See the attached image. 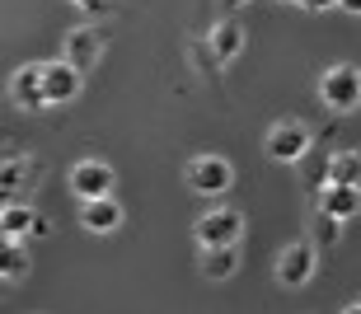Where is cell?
Masks as SVG:
<instances>
[{"label":"cell","instance_id":"obj_1","mask_svg":"<svg viewBox=\"0 0 361 314\" xmlns=\"http://www.w3.org/2000/svg\"><path fill=\"white\" fill-rule=\"evenodd\" d=\"M319 99H324V108H334V113H357L361 108V66H352V61L329 66L319 75Z\"/></svg>","mask_w":361,"mask_h":314},{"label":"cell","instance_id":"obj_2","mask_svg":"<svg viewBox=\"0 0 361 314\" xmlns=\"http://www.w3.org/2000/svg\"><path fill=\"white\" fill-rule=\"evenodd\" d=\"M192 234H197V249H240L244 216L235 211V206H212V211H202V216H197Z\"/></svg>","mask_w":361,"mask_h":314},{"label":"cell","instance_id":"obj_3","mask_svg":"<svg viewBox=\"0 0 361 314\" xmlns=\"http://www.w3.org/2000/svg\"><path fill=\"white\" fill-rule=\"evenodd\" d=\"M183 183L197 197H221V192L235 188V169H230L226 155H192L183 164Z\"/></svg>","mask_w":361,"mask_h":314},{"label":"cell","instance_id":"obj_4","mask_svg":"<svg viewBox=\"0 0 361 314\" xmlns=\"http://www.w3.org/2000/svg\"><path fill=\"white\" fill-rule=\"evenodd\" d=\"M277 282L281 287H291V291H300V287H310L314 282V272H319V249L310 244V239H295V244H286L277 253Z\"/></svg>","mask_w":361,"mask_h":314},{"label":"cell","instance_id":"obj_5","mask_svg":"<svg viewBox=\"0 0 361 314\" xmlns=\"http://www.w3.org/2000/svg\"><path fill=\"white\" fill-rule=\"evenodd\" d=\"M113 164L104 160H75L71 164V178H66V188L80 197V202H99V197H113Z\"/></svg>","mask_w":361,"mask_h":314},{"label":"cell","instance_id":"obj_6","mask_svg":"<svg viewBox=\"0 0 361 314\" xmlns=\"http://www.w3.org/2000/svg\"><path fill=\"white\" fill-rule=\"evenodd\" d=\"M263 151H268V160H277V164H295V160L310 155V132L300 123H277L268 137H263Z\"/></svg>","mask_w":361,"mask_h":314},{"label":"cell","instance_id":"obj_7","mask_svg":"<svg viewBox=\"0 0 361 314\" xmlns=\"http://www.w3.org/2000/svg\"><path fill=\"white\" fill-rule=\"evenodd\" d=\"M10 103L24 113H42L47 108V89H42V61H24L10 75Z\"/></svg>","mask_w":361,"mask_h":314},{"label":"cell","instance_id":"obj_8","mask_svg":"<svg viewBox=\"0 0 361 314\" xmlns=\"http://www.w3.org/2000/svg\"><path fill=\"white\" fill-rule=\"evenodd\" d=\"M80 84H85V75L71 61H42V89H47V108H56V103H71V99L80 94Z\"/></svg>","mask_w":361,"mask_h":314},{"label":"cell","instance_id":"obj_9","mask_svg":"<svg viewBox=\"0 0 361 314\" xmlns=\"http://www.w3.org/2000/svg\"><path fill=\"white\" fill-rule=\"evenodd\" d=\"M42 174V164L24 151H5V164H0V192H5V202H14L24 188H33V178Z\"/></svg>","mask_w":361,"mask_h":314},{"label":"cell","instance_id":"obj_10","mask_svg":"<svg viewBox=\"0 0 361 314\" xmlns=\"http://www.w3.org/2000/svg\"><path fill=\"white\" fill-rule=\"evenodd\" d=\"M99 56H104V33H99V28H71L66 33V47H61V61H71V66L80 70H90L94 61H99Z\"/></svg>","mask_w":361,"mask_h":314},{"label":"cell","instance_id":"obj_11","mask_svg":"<svg viewBox=\"0 0 361 314\" xmlns=\"http://www.w3.org/2000/svg\"><path fill=\"white\" fill-rule=\"evenodd\" d=\"M80 225L90 234H113L122 225V202L118 197H99V202H80Z\"/></svg>","mask_w":361,"mask_h":314},{"label":"cell","instance_id":"obj_12","mask_svg":"<svg viewBox=\"0 0 361 314\" xmlns=\"http://www.w3.org/2000/svg\"><path fill=\"white\" fill-rule=\"evenodd\" d=\"M319 211H329V216H338V220H352L361 211V188H352V183H324L319 188Z\"/></svg>","mask_w":361,"mask_h":314},{"label":"cell","instance_id":"obj_13","mask_svg":"<svg viewBox=\"0 0 361 314\" xmlns=\"http://www.w3.org/2000/svg\"><path fill=\"white\" fill-rule=\"evenodd\" d=\"M240 52H244V28L235 24V19H221V24L212 28V61L216 66H230Z\"/></svg>","mask_w":361,"mask_h":314},{"label":"cell","instance_id":"obj_14","mask_svg":"<svg viewBox=\"0 0 361 314\" xmlns=\"http://www.w3.org/2000/svg\"><path fill=\"white\" fill-rule=\"evenodd\" d=\"M197 272L207 277V282H230V277L240 272V249H202Z\"/></svg>","mask_w":361,"mask_h":314},{"label":"cell","instance_id":"obj_15","mask_svg":"<svg viewBox=\"0 0 361 314\" xmlns=\"http://www.w3.org/2000/svg\"><path fill=\"white\" fill-rule=\"evenodd\" d=\"M33 225H38V211H33V206L5 202V211H0V234H5V239H28Z\"/></svg>","mask_w":361,"mask_h":314},{"label":"cell","instance_id":"obj_16","mask_svg":"<svg viewBox=\"0 0 361 314\" xmlns=\"http://www.w3.org/2000/svg\"><path fill=\"white\" fill-rule=\"evenodd\" d=\"M324 183H352V188H361V155L357 151L329 155V164H324Z\"/></svg>","mask_w":361,"mask_h":314},{"label":"cell","instance_id":"obj_17","mask_svg":"<svg viewBox=\"0 0 361 314\" xmlns=\"http://www.w3.org/2000/svg\"><path fill=\"white\" fill-rule=\"evenodd\" d=\"M0 272H5V282H24L28 277V244L24 239H5V249H0Z\"/></svg>","mask_w":361,"mask_h":314},{"label":"cell","instance_id":"obj_18","mask_svg":"<svg viewBox=\"0 0 361 314\" xmlns=\"http://www.w3.org/2000/svg\"><path fill=\"white\" fill-rule=\"evenodd\" d=\"M338 239H343V220L329 216V211H314V216H310V244L324 253V249H334Z\"/></svg>","mask_w":361,"mask_h":314},{"label":"cell","instance_id":"obj_19","mask_svg":"<svg viewBox=\"0 0 361 314\" xmlns=\"http://www.w3.org/2000/svg\"><path fill=\"white\" fill-rule=\"evenodd\" d=\"M75 5H80L85 14H113L118 10V0H75Z\"/></svg>","mask_w":361,"mask_h":314},{"label":"cell","instance_id":"obj_20","mask_svg":"<svg viewBox=\"0 0 361 314\" xmlns=\"http://www.w3.org/2000/svg\"><path fill=\"white\" fill-rule=\"evenodd\" d=\"M300 10H310V14H319V10H338V0H295Z\"/></svg>","mask_w":361,"mask_h":314},{"label":"cell","instance_id":"obj_21","mask_svg":"<svg viewBox=\"0 0 361 314\" xmlns=\"http://www.w3.org/2000/svg\"><path fill=\"white\" fill-rule=\"evenodd\" d=\"M47 234H52V220L38 216V225H33V239H47Z\"/></svg>","mask_w":361,"mask_h":314},{"label":"cell","instance_id":"obj_22","mask_svg":"<svg viewBox=\"0 0 361 314\" xmlns=\"http://www.w3.org/2000/svg\"><path fill=\"white\" fill-rule=\"evenodd\" d=\"M338 10H348V14H361V0H338Z\"/></svg>","mask_w":361,"mask_h":314},{"label":"cell","instance_id":"obj_23","mask_svg":"<svg viewBox=\"0 0 361 314\" xmlns=\"http://www.w3.org/2000/svg\"><path fill=\"white\" fill-rule=\"evenodd\" d=\"M221 5H226V10H240V5H249V0H221Z\"/></svg>","mask_w":361,"mask_h":314},{"label":"cell","instance_id":"obj_24","mask_svg":"<svg viewBox=\"0 0 361 314\" xmlns=\"http://www.w3.org/2000/svg\"><path fill=\"white\" fill-rule=\"evenodd\" d=\"M343 314H361V301H357V305H348V310H343Z\"/></svg>","mask_w":361,"mask_h":314}]
</instances>
